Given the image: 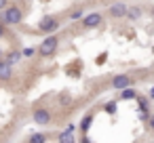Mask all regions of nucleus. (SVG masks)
I'll use <instances>...</instances> for the list:
<instances>
[{
  "label": "nucleus",
  "mask_w": 154,
  "mask_h": 143,
  "mask_svg": "<svg viewBox=\"0 0 154 143\" xmlns=\"http://www.w3.org/2000/svg\"><path fill=\"white\" fill-rule=\"evenodd\" d=\"M2 21H5L7 25H19V23L23 21V11H21V7L9 4V7L2 11Z\"/></svg>",
  "instance_id": "nucleus-1"
},
{
  "label": "nucleus",
  "mask_w": 154,
  "mask_h": 143,
  "mask_svg": "<svg viewBox=\"0 0 154 143\" xmlns=\"http://www.w3.org/2000/svg\"><path fill=\"white\" fill-rule=\"evenodd\" d=\"M57 46H59V38L53 36V34H49V36L40 42V46H38V55H40V57H51V55L57 51Z\"/></svg>",
  "instance_id": "nucleus-2"
},
{
  "label": "nucleus",
  "mask_w": 154,
  "mask_h": 143,
  "mask_svg": "<svg viewBox=\"0 0 154 143\" xmlns=\"http://www.w3.org/2000/svg\"><path fill=\"white\" fill-rule=\"evenodd\" d=\"M32 120H34L38 126H45V124H49V122L53 120V114H51L47 107H36V109L32 112Z\"/></svg>",
  "instance_id": "nucleus-3"
},
{
  "label": "nucleus",
  "mask_w": 154,
  "mask_h": 143,
  "mask_svg": "<svg viewBox=\"0 0 154 143\" xmlns=\"http://www.w3.org/2000/svg\"><path fill=\"white\" fill-rule=\"evenodd\" d=\"M101 23H103L101 13H89V15L82 19V28H85V30H95V28H99Z\"/></svg>",
  "instance_id": "nucleus-4"
},
{
  "label": "nucleus",
  "mask_w": 154,
  "mask_h": 143,
  "mask_svg": "<svg viewBox=\"0 0 154 143\" xmlns=\"http://www.w3.org/2000/svg\"><path fill=\"white\" fill-rule=\"evenodd\" d=\"M38 30L45 32V34H53L55 30H59V19H55V17H45V19H40Z\"/></svg>",
  "instance_id": "nucleus-5"
},
{
  "label": "nucleus",
  "mask_w": 154,
  "mask_h": 143,
  "mask_svg": "<svg viewBox=\"0 0 154 143\" xmlns=\"http://www.w3.org/2000/svg\"><path fill=\"white\" fill-rule=\"evenodd\" d=\"M110 17H114V19H125L127 17V13H129V7H125V2H114V4H110Z\"/></svg>",
  "instance_id": "nucleus-6"
},
{
  "label": "nucleus",
  "mask_w": 154,
  "mask_h": 143,
  "mask_svg": "<svg viewBox=\"0 0 154 143\" xmlns=\"http://www.w3.org/2000/svg\"><path fill=\"white\" fill-rule=\"evenodd\" d=\"M13 78V65L0 59V80H11Z\"/></svg>",
  "instance_id": "nucleus-7"
},
{
  "label": "nucleus",
  "mask_w": 154,
  "mask_h": 143,
  "mask_svg": "<svg viewBox=\"0 0 154 143\" xmlns=\"http://www.w3.org/2000/svg\"><path fill=\"white\" fill-rule=\"evenodd\" d=\"M112 86L118 88V91H125V88L131 86V78H129V76H116V78L112 80Z\"/></svg>",
  "instance_id": "nucleus-8"
},
{
  "label": "nucleus",
  "mask_w": 154,
  "mask_h": 143,
  "mask_svg": "<svg viewBox=\"0 0 154 143\" xmlns=\"http://www.w3.org/2000/svg\"><path fill=\"white\" fill-rule=\"evenodd\" d=\"M139 17H141V9H139V7H131V9H129V13H127V19L137 21Z\"/></svg>",
  "instance_id": "nucleus-9"
},
{
  "label": "nucleus",
  "mask_w": 154,
  "mask_h": 143,
  "mask_svg": "<svg viewBox=\"0 0 154 143\" xmlns=\"http://www.w3.org/2000/svg\"><path fill=\"white\" fill-rule=\"evenodd\" d=\"M21 55H23V53H19V51H11V53H9V55L5 57V61L13 65V63H17V61L21 59Z\"/></svg>",
  "instance_id": "nucleus-10"
},
{
  "label": "nucleus",
  "mask_w": 154,
  "mask_h": 143,
  "mask_svg": "<svg viewBox=\"0 0 154 143\" xmlns=\"http://www.w3.org/2000/svg\"><path fill=\"white\" fill-rule=\"evenodd\" d=\"M30 143H47V135L45 133H34L30 137Z\"/></svg>",
  "instance_id": "nucleus-11"
},
{
  "label": "nucleus",
  "mask_w": 154,
  "mask_h": 143,
  "mask_svg": "<svg viewBox=\"0 0 154 143\" xmlns=\"http://www.w3.org/2000/svg\"><path fill=\"white\" fill-rule=\"evenodd\" d=\"M91 122H93V116H91V114L82 118V122H80V128H82V133H87V130H89V126H91Z\"/></svg>",
  "instance_id": "nucleus-12"
},
{
  "label": "nucleus",
  "mask_w": 154,
  "mask_h": 143,
  "mask_svg": "<svg viewBox=\"0 0 154 143\" xmlns=\"http://www.w3.org/2000/svg\"><path fill=\"white\" fill-rule=\"evenodd\" d=\"M135 97H137L135 88H125V91H122V95H120V99H135Z\"/></svg>",
  "instance_id": "nucleus-13"
},
{
  "label": "nucleus",
  "mask_w": 154,
  "mask_h": 143,
  "mask_svg": "<svg viewBox=\"0 0 154 143\" xmlns=\"http://www.w3.org/2000/svg\"><path fill=\"white\" fill-rule=\"evenodd\" d=\"M59 143H74V137H72V133H61L59 135Z\"/></svg>",
  "instance_id": "nucleus-14"
},
{
  "label": "nucleus",
  "mask_w": 154,
  "mask_h": 143,
  "mask_svg": "<svg viewBox=\"0 0 154 143\" xmlns=\"http://www.w3.org/2000/svg\"><path fill=\"white\" fill-rule=\"evenodd\" d=\"M108 114H116V109H118V105H116V101H110V103H106V107H103Z\"/></svg>",
  "instance_id": "nucleus-15"
},
{
  "label": "nucleus",
  "mask_w": 154,
  "mask_h": 143,
  "mask_svg": "<svg viewBox=\"0 0 154 143\" xmlns=\"http://www.w3.org/2000/svg\"><path fill=\"white\" fill-rule=\"evenodd\" d=\"M5 34H7V23L0 21V38H5Z\"/></svg>",
  "instance_id": "nucleus-16"
},
{
  "label": "nucleus",
  "mask_w": 154,
  "mask_h": 143,
  "mask_svg": "<svg viewBox=\"0 0 154 143\" xmlns=\"http://www.w3.org/2000/svg\"><path fill=\"white\" fill-rule=\"evenodd\" d=\"M34 55H36L34 49H23V57H34Z\"/></svg>",
  "instance_id": "nucleus-17"
},
{
  "label": "nucleus",
  "mask_w": 154,
  "mask_h": 143,
  "mask_svg": "<svg viewBox=\"0 0 154 143\" xmlns=\"http://www.w3.org/2000/svg\"><path fill=\"white\" fill-rule=\"evenodd\" d=\"M9 7V0H0V11H5Z\"/></svg>",
  "instance_id": "nucleus-18"
},
{
  "label": "nucleus",
  "mask_w": 154,
  "mask_h": 143,
  "mask_svg": "<svg viewBox=\"0 0 154 143\" xmlns=\"http://www.w3.org/2000/svg\"><path fill=\"white\" fill-rule=\"evenodd\" d=\"M80 15H82V13H80V11H74V13H72V15H70V17H72V19H78V17H80Z\"/></svg>",
  "instance_id": "nucleus-19"
},
{
  "label": "nucleus",
  "mask_w": 154,
  "mask_h": 143,
  "mask_svg": "<svg viewBox=\"0 0 154 143\" xmlns=\"http://www.w3.org/2000/svg\"><path fill=\"white\" fill-rule=\"evenodd\" d=\"M70 101H72V99H70L68 95H63V97H61V103H70Z\"/></svg>",
  "instance_id": "nucleus-20"
},
{
  "label": "nucleus",
  "mask_w": 154,
  "mask_h": 143,
  "mask_svg": "<svg viewBox=\"0 0 154 143\" xmlns=\"http://www.w3.org/2000/svg\"><path fill=\"white\" fill-rule=\"evenodd\" d=\"M150 126H152V130H154V116L150 118Z\"/></svg>",
  "instance_id": "nucleus-21"
},
{
  "label": "nucleus",
  "mask_w": 154,
  "mask_h": 143,
  "mask_svg": "<svg viewBox=\"0 0 154 143\" xmlns=\"http://www.w3.org/2000/svg\"><path fill=\"white\" fill-rule=\"evenodd\" d=\"M150 99H154V88H152V91H150Z\"/></svg>",
  "instance_id": "nucleus-22"
},
{
  "label": "nucleus",
  "mask_w": 154,
  "mask_h": 143,
  "mask_svg": "<svg viewBox=\"0 0 154 143\" xmlns=\"http://www.w3.org/2000/svg\"><path fill=\"white\" fill-rule=\"evenodd\" d=\"M0 59H2V49H0Z\"/></svg>",
  "instance_id": "nucleus-23"
},
{
  "label": "nucleus",
  "mask_w": 154,
  "mask_h": 143,
  "mask_svg": "<svg viewBox=\"0 0 154 143\" xmlns=\"http://www.w3.org/2000/svg\"><path fill=\"white\" fill-rule=\"evenodd\" d=\"M152 19H154V9H152Z\"/></svg>",
  "instance_id": "nucleus-24"
}]
</instances>
